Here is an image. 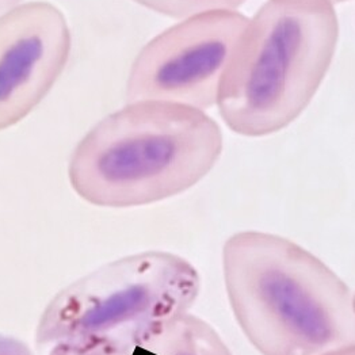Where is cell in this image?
Masks as SVG:
<instances>
[{
	"instance_id": "obj_13",
	"label": "cell",
	"mask_w": 355,
	"mask_h": 355,
	"mask_svg": "<svg viewBox=\"0 0 355 355\" xmlns=\"http://www.w3.org/2000/svg\"><path fill=\"white\" fill-rule=\"evenodd\" d=\"M331 4L336 6V4H342V3H346V1H350V0H328Z\"/></svg>"
},
{
	"instance_id": "obj_10",
	"label": "cell",
	"mask_w": 355,
	"mask_h": 355,
	"mask_svg": "<svg viewBox=\"0 0 355 355\" xmlns=\"http://www.w3.org/2000/svg\"><path fill=\"white\" fill-rule=\"evenodd\" d=\"M0 355H34L29 346L12 336L0 334Z\"/></svg>"
},
{
	"instance_id": "obj_6",
	"label": "cell",
	"mask_w": 355,
	"mask_h": 355,
	"mask_svg": "<svg viewBox=\"0 0 355 355\" xmlns=\"http://www.w3.org/2000/svg\"><path fill=\"white\" fill-rule=\"evenodd\" d=\"M72 51L64 12L24 1L0 17V132L31 114L62 75Z\"/></svg>"
},
{
	"instance_id": "obj_5",
	"label": "cell",
	"mask_w": 355,
	"mask_h": 355,
	"mask_svg": "<svg viewBox=\"0 0 355 355\" xmlns=\"http://www.w3.org/2000/svg\"><path fill=\"white\" fill-rule=\"evenodd\" d=\"M248 18L239 10L193 15L148 41L132 62L126 102L162 101L207 112Z\"/></svg>"
},
{
	"instance_id": "obj_8",
	"label": "cell",
	"mask_w": 355,
	"mask_h": 355,
	"mask_svg": "<svg viewBox=\"0 0 355 355\" xmlns=\"http://www.w3.org/2000/svg\"><path fill=\"white\" fill-rule=\"evenodd\" d=\"M48 353V355H160L144 345L139 335L58 345Z\"/></svg>"
},
{
	"instance_id": "obj_2",
	"label": "cell",
	"mask_w": 355,
	"mask_h": 355,
	"mask_svg": "<svg viewBox=\"0 0 355 355\" xmlns=\"http://www.w3.org/2000/svg\"><path fill=\"white\" fill-rule=\"evenodd\" d=\"M223 149V130L207 112L162 101L129 102L78 143L68 179L94 207H146L194 187Z\"/></svg>"
},
{
	"instance_id": "obj_11",
	"label": "cell",
	"mask_w": 355,
	"mask_h": 355,
	"mask_svg": "<svg viewBox=\"0 0 355 355\" xmlns=\"http://www.w3.org/2000/svg\"><path fill=\"white\" fill-rule=\"evenodd\" d=\"M21 3H24V0H0V17Z\"/></svg>"
},
{
	"instance_id": "obj_14",
	"label": "cell",
	"mask_w": 355,
	"mask_h": 355,
	"mask_svg": "<svg viewBox=\"0 0 355 355\" xmlns=\"http://www.w3.org/2000/svg\"><path fill=\"white\" fill-rule=\"evenodd\" d=\"M354 308H355V293H354Z\"/></svg>"
},
{
	"instance_id": "obj_4",
	"label": "cell",
	"mask_w": 355,
	"mask_h": 355,
	"mask_svg": "<svg viewBox=\"0 0 355 355\" xmlns=\"http://www.w3.org/2000/svg\"><path fill=\"white\" fill-rule=\"evenodd\" d=\"M201 278L187 259L168 251H144L116 259L61 289L45 306L38 350L65 343L133 336L187 313Z\"/></svg>"
},
{
	"instance_id": "obj_3",
	"label": "cell",
	"mask_w": 355,
	"mask_h": 355,
	"mask_svg": "<svg viewBox=\"0 0 355 355\" xmlns=\"http://www.w3.org/2000/svg\"><path fill=\"white\" fill-rule=\"evenodd\" d=\"M339 19L328 0H266L248 18L221 80L218 114L244 137L293 123L331 68Z\"/></svg>"
},
{
	"instance_id": "obj_12",
	"label": "cell",
	"mask_w": 355,
	"mask_h": 355,
	"mask_svg": "<svg viewBox=\"0 0 355 355\" xmlns=\"http://www.w3.org/2000/svg\"><path fill=\"white\" fill-rule=\"evenodd\" d=\"M320 355H355V345L340 347V349H336V350H332V352H328V353Z\"/></svg>"
},
{
	"instance_id": "obj_1",
	"label": "cell",
	"mask_w": 355,
	"mask_h": 355,
	"mask_svg": "<svg viewBox=\"0 0 355 355\" xmlns=\"http://www.w3.org/2000/svg\"><path fill=\"white\" fill-rule=\"evenodd\" d=\"M237 324L261 355H320L355 345L354 295L343 279L288 237L243 231L223 247Z\"/></svg>"
},
{
	"instance_id": "obj_7",
	"label": "cell",
	"mask_w": 355,
	"mask_h": 355,
	"mask_svg": "<svg viewBox=\"0 0 355 355\" xmlns=\"http://www.w3.org/2000/svg\"><path fill=\"white\" fill-rule=\"evenodd\" d=\"M137 335L160 355H234L213 327L189 312Z\"/></svg>"
},
{
	"instance_id": "obj_9",
	"label": "cell",
	"mask_w": 355,
	"mask_h": 355,
	"mask_svg": "<svg viewBox=\"0 0 355 355\" xmlns=\"http://www.w3.org/2000/svg\"><path fill=\"white\" fill-rule=\"evenodd\" d=\"M150 11L173 18L186 19L193 15L217 10H239L248 0H132Z\"/></svg>"
}]
</instances>
